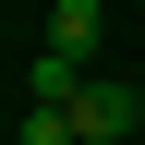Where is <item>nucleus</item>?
I'll list each match as a JSON object with an SVG mask.
<instances>
[{
    "mask_svg": "<svg viewBox=\"0 0 145 145\" xmlns=\"http://www.w3.org/2000/svg\"><path fill=\"white\" fill-rule=\"evenodd\" d=\"M133 121H145L133 85H109V72H85V85H72V133H85V145H121Z\"/></svg>",
    "mask_w": 145,
    "mask_h": 145,
    "instance_id": "1",
    "label": "nucleus"
},
{
    "mask_svg": "<svg viewBox=\"0 0 145 145\" xmlns=\"http://www.w3.org/2000/svg\"><path fill=\"white\" fill-rule=\"evenodd\" d=\"M97 36H109V0H48V48L61 61H97Z\"/></svg>",
    "mask_w": 145,
    "mask_h": 145,
    "instance_id": "2",
    "label": "nucleus"
},
{
    "mask_svg": "<svg viewBox=\"0 0 145 145\" xmlns=\"http://www.w3.org/2000/svg\"><path fill=\"white\" fill-rule=\"evenodd\" d=\"M24 145H85V133H72V109H24Z\"/></svg>",
    "mask_w": 145,
    "mask_h": 145,
    "instance_id": "3",
    "label": "nucleus"
}]
</instances>
